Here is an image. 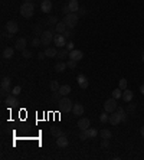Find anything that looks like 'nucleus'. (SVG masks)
<instances>
[{"label":"nucleus","mask_w":144,"mask_h":160,"mask_svg":"<svg viewBox=\"0 0 144 160\" xmlns=\"http://www.w3.org/2000/svg\"><path fill=\"white\" fill-rule=\"evenodd\" d=\"M121 121H125V113L122 108H117L114 113H111L108 123H111L112 125H118Z\"/></svg>","instance_id":"nucleus-1"},{"label":"nucleus","mask_w":144,"mask_h":160,"mask_svg":"<svg viewBox=\"0 0 144 160\" xmlns=\"http://www.w3.org/2000/svg\"><path fill=\"white\" fill-rule=\"evenodd\" d=\"M33 13H35V6H33L32 2H25L20 6V15L23 16V17L29 19V17L33 16Z\"/></svg>","instance_id":"nucleus-2"},{"label":"nucleus","mask_w":144,"mask_h":160,"mask_svg":"<svg viewBox=\"0 0 144 160\" xmlns=\"http://www.w3.org/2000/svg\"><path fill=\"white\" fill-rule=\"evenodd\" d=\"M78 17L79 16L76 15V13H74V12L68 13V15H65L64 22L66 23V28H68V29H74V28L78 25Z\"/></svg>","instance_id":"nucleus-3"},{"label":"nucleus","mask_w":144,"mask_h":160,"mask_svg":"<svg viewBox=\"0 0 144 160\" xmlns=\"http://www.w3.org/2000/svg\"><path fill=\"white\" fill-rule=\"evenodd\" d=\"M58 105H59V110H61L62 113H69V111H72V107H74L72 101L68 97H62V98L58 101Z\"/></svg>","instance_id":"nucleus-4"},{"label":"nucleus","mask_w":144,"mask_h":160,"mask_svg":"<svg viewBox=\"0 0 144 160\" xmlns=\"http://www.w3.org/2000/svg\"><path fill=\"white\" fill-rule=\"evenodd\" d=\"M53 30H43L42 35H40V41H42L43 46H49L50 42L53 41Z\"/></svg>","instance_id":"nucleus-5"},{"label":"nucleus","mask_w":144,"mask_h":160,"mask_svg":"<svg viewBox=\"0 0 144 160\" xmlns=\"http://www.w3.org/2000/svg\"><path fill=\"white\" fill-rule=\"evenodd\" d=\"M118 108V105H117V100L115 98H110V100H107V101L104 102V110L107 111V113H114L115 110Z\"/></svg>","instance_id":"nucleus-6"},{"label":"nucleus","mask_w":144,"mask_h":160,"mask_svg":"<svg viewBox=\"0 0 144 160\" xmlns=\"http://www.w3.org/2000/svg\"><path fill=\"white\" fill-rule=\"evenodd\" d=\"M6 30L9 33H12V35H16L17 32H19V26H17V22H14V20H9L6 23Z\"/></svg>","instance_id":"nucleus-7"},{"label":"nucleus","mask_w":144,"mask_h":160,"mask_svg":"<svg viewBox=\"0 0 144 160\" xmlns=\"http://www.w3.org/2000/svg\"><path fill=\"white\" fill-rule=\"evenodd\" d=\"M53 42H55V46H58V48H64V46H66V38H65L62 33H59V35H55Z\"/></svg>","instance_id":"nucleus-8"},{"label":"nucleus","mask_w":144,"mask_h":160,"mask_svg":"<svg viewBox=\"0 0 144 160\" xmlns=\"http://www.w3.org/2000/svg\"><path fill=\"white\" fill-rule=\"evenodd\" d=\"M89 125H91V121H89V118H86V117H82V118H79L78 120V128L81 131L82 130H88L89 128Z\"/></svg>","instance_id":"nucleus-9"},{"label":"nucleus","mask_w":144,"mask_h":160,"mask_svg":"<svg viewBox=\"0 0 144 160\" xmlns=\"http://www.w3.org/2000/svg\"><path fill=\"white\" fill-rule=\"evenodd\" d=\"M76 82H78V85L82 88V89H86V88H88V85H89V81H88V78H86L84 74L78 75V78H76Z\"/></svg>","instance_id":"nucleus-10"},{"label":"nucleus","mask_w":144,"mask_h":160,"mask_svg":"<svg viewBox=\"0 0 144 160\" xmlns=\"http://www.w3.org/2000/svg\"><path fill=\"white\" fill-rule=\"evenodd\" d=\"M26 39L25 38H19V39H16V42H14V49H17V51H25L26 49Z\"/></svg>","instance_id":"nucleus-11"},{"label":"nucleus","mask_w":144,"mask_h":160,"mask_svg":"<svg viewBox=\"0 0 144 160\" xmlns=\"http://www.w3.org/2000/svg\"><path fill=\"white\" fill-rule=\"evenodd\" d=\"M84 111H85V108H84V105L82 104H79V102H76V104H74V107H72V114L74 116H82L84 114Z\"/></svg>","instance_id":"nucleus-12"},{"label":"nucleus","mask_w":144,"mask_h":160,"mask_svg":"<svg viewBox=\"0 0 144 160\" xmlns=\"http://www.w3.org/2000/svg\"><path fill=\"white\" fill-rule=\"evenodd\" d=\"M69 59H74V61H81V59L84 58V53H82V51H78V49H74V51L69 52V56H68Z\"/></svg>","instance_id":"nucleus-13"},{"label":"nucleus","mask_w":144,"mask_h":160,"mask_svg":"<svg viewBox=\"0 0 144 160\" xmlns=\"http://www.w3.org/2000/svg\"><path fill=\"white\" fill-rule=\"evenodd\" d=\"M68 144H69V140H68V137H66L65 134H62V136L56 137V146H58V147L64 149V147H66Z\"/></svg>","instance_id":"nucleus-14"},{"label":"nucleus","mask_w":144,"mask_h":160,"mask_svg":"<svg viewBox=\"0 0 144 160\" xmlns=\"http://www.w3.org/2000/svg\"><path fill=\"white\" fill-rule=\"evenodd\" d=\"M40 10H42L43 13H49L50 10H52V2L50 0H43L42 3H40Z\"/></svg>","instance_id":"nucleus-15"},{"label":"nucleus","mask_w":144,"mask_h":160,"mask_svg":"<svg viewBox=\"0 0 144 160\" xmlns=\"http://www.w3.org/2000/svg\"><path fill=\"white\" fill-rule=\"evenodd\" d=\"M6 104L9 105V107H16L17 104H19V101H17V98H16V95H13V94H10V95H7L6 97Z\"/></svg>","instance_id":"nucleus-16"},{"label":"nucleus","mask_w":144,"mask_h":160,"mask_svg":"<svg viewBox=\"0 0 144 160\" xmlns=\"http://www.w3.org/2000/svg\"><path fill=\"white\" fill-rule=\"evenodd\" d=\"M45 55H46V58H55V56H58V49L53 46H48L45 49Z\"/></svg>","instance_id":"nucleus-17"},{"label":"nucleus","mask_w":144,"mask_h":160,"mask_svg":"<svg viewBox=\"0 0 144 160\" xmlns=\"http://www.w3.org/2000/svg\"><path fill=\"white\" fill-rule=\"evenodd\" d=\"M133 97H134V94H133V91L131 89H124L122 91V100H124V102H131V100H133Z\"/></svg>","instance_id":"nucleus-18"},{"label":"nucleus","mask_w":144,"mask_h":160,"mask_svg":"<svg viewBox=\"0 0 144 160\" xmlns=\"http://www.w3.org/2000/svg\"><path fill=\"white\" fill-rule=\"evenodd\" d=\"M13 53H14V48H10V46H7L6 49L3 51L2 56H3L4 59H12V58H13Z\"/></svg>","instance_id":"nucleus-19"},{"label":"nucleus","mask_w":144,"mask_h":160,"mask_svg":"<svg viewBox=\"0 0 144 160\" xmlns=\"http://www.w3.org/2000/svg\"><path fill=\"white\" fill-rule=\"evenodd\" d=\"M65 30H66V23L58 22L56 26H55V32H58V33H65Z\"/></svg>","instance_id":"nucleus-20"},{"label":"nucleus","mask_w":144,"mask_h":160,"mask_svg":"<svg viewBox=\"0 0 144 160\" xmlns=\"http://www.w3.org/2000/svg\"><path fill=\"white\" fill-rule=\"evenodd\" d=\"M68 6H69V10L71 12H78L79 9V5H78V0H69V3H68Z\"/></svg>","instance_id":"nucleus-21"},{"label":"nucleus","mask_w":144,"mask_h":160,"mask_svg":"<svg viewBox=\"0 0 144 160\" xmlns=\"http://www.w3.org/2000/svg\"><path fill=\"white\" fill-rule=\"evenodd\" d=\"M50 134H52V136H55V137H59V136H62V134H64V131L61 130L59 127L53 125V127H50Z\"/></svg>","instance_id":"nucleus-22"},{"label":"nucleus","mask_w":144,"mask_h":160,"mask_svg":"<svg viewBox=\"0 0 144 160\" xmlns=\"http://www.w3.org/2000/svg\"><path fill=\"white\" fill-rule=\"evenodd\" d=\"M66 68H68V66H66V62H58L56 65H55V71L61 74V72H64Z\"/></svg>","instance_id":"nucleus-23"},{"label":"nucleus","mask_w":144,"mask_h":160,"mask_svg":"<svg viewBox=\"0 0 144 160\" xmlns=\"http://www.w3.org/2000/svg\"><path fill=\"white\" fill-rule=\"evenodd\" d=\"M59 92L62 94V97H66V95L71 92V87H69V85H61V88H59Z\"/></svg>","instance_id":"nucleus-24"},{"label":"nucleus","mask_w":144,"mask_h":160,"mask_svg":"<svg viewBox=\"0 0 144 160\" xmlns=\"http://www.w3.org/2000/svg\"><path fill=\"white\" fill-rule=\"evenodd\" d=\"M65 56H69V51L65 49V48H61V49L58 51V58L62 59V58H65Z\"/></svg>","instance_id":"nucleus-25"},{"label":"nucleus","mask_w":144,"mask_h":160,"mask_svg":"<svg viewBox=\"0 0 144 160\" xmlns=\"http://www.w3.org/2000/svg\"><path fill=\"white\" fill-rule=\"evenodd\" d=\"M10 82H12V80H10L9 77H4V78L2 80V82H0V85H2V88H9L10 87Z\"/></svg>","instance_id":"nucleus-26"},{"label":"nucleus","mask_w":144,"mask_h":160,"mask_svg":"<svg viewBox=\"0 0 144 160\" xmlns=\"http://www.w3.org/2000/svg\"><path fill=\"white\" fill-rule=\"evenodd\" d=\"M121 97H122V89L121 88H115L114 91H112V98L118 100V98H121Z\"/></svg>","instance_id":"nucleus-27"},{"label":"nucleus","mask_w":144,"mask_h":160,"mask_svg":"<svg viewBox=\"0 0 144 160\" xmlns=\"http://www.w3.org/2000/svg\"><path fill=\"white\" fill-rule=\"evenodd\" d=\"M111 131L107 130V128H104V130H101V138H107V140H110L111 138Z\"/></svg>","instance_id":"nucleus-28"},{"label":"nucleus","mask_w":144,"mask_h":160,"mask_svg":"<svg viewBox=\"0 0 144 160\" xmlns=\"http://www.w3.org/2000/svg\"><path fill=\"white\" fill-rule=\"evenodd\" d=\"M50 91L53 92V91H59V88H61V85H59V82L58 81H50Z\"/></svg>","instance_id":"nucleus-29"},{"label":"nucleus","mask_w":144,"mask_h":160,"mask_svg":"<svg viewBox=\"0 0 144 160\" xmlns=\"http://www.w3.org/2000/svg\"><path fill=\"white\" fill-rule=\"evenodd\" d=\"M108 114H110V113H107V111L101 114V116H100V121H101V123H108V121H110V116H108Z\"/></svg>","instance_id":"nucleus-30"},{"label":"nucleus","mask_w":144,"mask_h":160,"mask_svg":"<svg viewBox=\"0 0 144 160\" xmlns=\"http://www.w3.org/2000/svg\"><path fill=\"white\" fill-rule=\"evenodd\" d=\"M86 131H88V134H89V138H95L98 136V130H97V128H91V127H89Z\"/></svg>","instance_id":"nucleus-31"},{"label":"nucleus","mask_w":144,"mask_h":160,"mask_svg":"<svg viewBox=\"0 0 144 160\" xmlns=\"http://www.w3.org/2000/svg\"><path fill=\"white\" fill-rule=\"evenodd\" d=\"M88 138H89L88 131H86V130H82V131H81V134H79V140H81V141H85V140H88Z\"/></svg>","instance_id":"nucleus-32"},{"label":"nucleus","mask_w":144,"mask_h":160,"mask_svg":"<svg viewBox=\"0 0 144 160\" xmlns=\"http://www.w3.org/2000/svg\"><path fill=\"white\" fill-rule=\"evenodd\" d=\"M66 66H68L69 69H75V68H76V61H74V59H68V61H66Z\"/></svg>","instance_id":"nucleus-33"},{"label":"nucleus","mask_w":144,"mask_h":160,"mask_svg":"<svg viewBox=\"0 0 144 160\" xmlns=\"http://www.w3.org/2000/svg\"><path fill=\"white\" fill-rule=\"evenodd\" d=\"M56 23H58L56 16H50L49 19H48V25H49V26H56Z\"/></svg>","instance_id":"nucleus-34"},{"label":"nucleus","mask_w":144,"mask_h":160,"mask_svg":"<svg viewBox=\"0 0 144 160\" xmlns=\"http://www.w3.org/2000/svg\"><path fill=\"white\" fill-rule=\"evenodd\" d=\"M61 98H62V94H61L59 91H53V92H52V100H53V101H59Z\"/></svg>","instance_id":"nucleus-35"},{"label":"nucleus","mask_w":144,"mask_h":160,"mask_svg":"<svg viewBox=\"0 0 144 160\" xmlns=\"http://www.w3.org/2000/svg\"><path fill=\"white\" fill-rule=\"evenodd\" d=\"M118 88H121L122 91H124V89H127V80H125V78L120 80V85H118Z\"/></svg>","instance_id":"nucleus-36"},{"label":"nucleus","mask_w":144,"mask_h":160,"mask_svg":"<svg viewBox=\"0 0 144 160\" xmlns=\"http://www.w3.org/2000/svg\"><path fill=\"white\" fill-rule=\"evenodd\" d=\"M40 44H42L40 38H33V39H32V46H35V48H38V46H39Z\"/></svg>","instance_id":"nucleus-37"},{"label":"nucleus","mask_w":144,"mask_h":160,"mask_svg":"<svg viewBox=\"0 0 144 160\" xmlns=\"http://www.w3.org/2000/svg\"><path fill=\"white\" fill-rule=\"evenodd\" d=\"M9 92H12V91H10L9 88H2V91H0V95H2L3 98H6L7 95H10Z\"/></svg>","instance_id":"nucleus-38"},{"label":"nucleus","mask_w":144,"mask_h":160,"mask_svg":"<svg viewBox=\"0 0 144 160\" xmlns=\"http://www.w3.org/2000/svg\"><path fill=\"white\" fill-rule=\"evenodd\" d=\"M20 92H22V88L19 87V85H17V87H14L13 89H12V94H13V95H16V97H17L19 94H20Z\"/></svg>","instance_id":"nucleus-39"},{"label":"nucleus","mask_w":144,"mask_h":160,"mask_svg":"<svg viewBox=\"0 0 144 160\" xmlns=\"http://www.w3.org/2000/svg\"><path fill=\"white\" fill-rule=\"evenodd\" d=\"M22 55H23V58H30V56H32V52L25 49V51H22Z\"/></svg>","instance_id":"nucleus-40"},{"label":"nucleus","mask_w":144,"mask_h":160,"mask_svg":"<svg viewBox=\"0 0 144 160\" xmlns=\"http://www.w3.org/2000/svg\"><path fill=\"white\" fill-rule=\"evenodd\" d=\"M66 39H71L72 36H74V33H72V30H65V33H62Z\"/></svg>","instance_id":"nucleus-41"},{"label":"nucleus","mask_w":144,"mask_h":160,"mask_svg":"<svg viewBox=\"0 0 144 160\" xmlns=\"http://www.w3.org/2000/svg\"><path fill=\"white\" fill-rule=\"evenodd\" d=\"M74 46H75V45H74V42H68V44H66V49L71 52V51H74V49H75Z\"/></svg>","instance_id":"nucleus-42"},{"label":"nucleus","mask_w":144,"mask_h":160,"mask_svg":"<svg viewBox=\"0 0 144 160\" xmlns=\"http://www.w3.org/2000/svg\"><path fill=\"white\" fill-rule=\"evenodd\" d=\"M84 15H86V10L84 8H79L78 9V16H84Z\"/></svg>","instance_id":"nucleus-43"},{"label":"nucleus","mask_w":144,"mask_h":160,"mask_svg":"<svg viewBox=\"0 0 144 160\" xmlns=\"http://www.w3.org/2000/svg\"><path fill=\"white\" fill-rule=\"evenodd\" d=\"M134 110H136V104H130L128 107H127V111H128V113H133Z\"/></svg>","instance_id":"nucleus-44"},{"label":"nucleus","mask_w":144,"mask_h":160,"mask_svg":"<svg viewBox=\"0 0 144 160\" xmlns=\"http://www.w3.org/2000/svg\"><path fill=\"white\" fill-rule=\"evenodd\" d=\"M62 12H64L65 15H68V13H71V10H69V6L66 5V6H64V9H62Z\"/></svg>","instance_id":"nucleus-45"},{"label":"nucleus","mask_w":144,"mask_h":160,"mask_svg":"<svg viewBox=\"0 0 144 160\" xmlns=\"http://www.w3.org/2000/svg\"><path fill=\"white\" fill-rule=\"evenodd\" d=\"M101 146H102V147H104V149H107L108 146H110V143H108V140H107V138H104V141H102V143H101Z\"/></svg>","instance_id":"nucleus-46"},{"label":"nucleus","mask_w":144,"mask_h":160,"mask_svg":"<svg viewBox=\"0 0 144 160\" xmlns=\"http://www.w3.org/2000/svg\"><path fill=\"white\" fill-rule=\"evenodd\" d=\"M38 56H39V59H43L46 55H45V52H39V55H38Z\"/></svg>","instance_id":"nucleus-47"},{"label":"nucleus","mask_w":144,"mask_h":160,"mask_svg":"<svg viewBox=\"0 0 144 160\" xmlns=\"http://www.w3.org/2000/svg\"><path fill=\"white\" fill-rule=\"evenodd\" d=\"M140 92H141V94L144 95V84H143V85H141V87H140Z\"/></svg>","instance_id":"nucleus-48"},{"label":"nucleus","mask_w":144,"mask_h":160,"mask_svg":"<svg viewBox=\"0 0 144 160\" xmlns=\"http://www.w3.org/2000/svg\"><path fill=\"white\" fill-rule=\"evenodd\" d=\"M140 133H141V136H143V137H144V125H143V127H141V130H140Z\"/></svg>","instance_id":"nucleus-49"},{"label":"nucleus","mask_w":144,"mask_h":160,"mask_svg":"<svg viewBox=\"0 0 144 160\" xmlns=\"http://www.w3.org/2000/svg\"><path fill=\"white\" fill-rule=\"evenodd\" d=\"M141 61H143V62H144V52H143V53H141Z\"/></svg>","instance_id":"nucleus-50"},{"label":"nucleus","mask_w":144,"mask_h":160,"mask_svg":"<svg viewBox=\"0 0 144 160\" xmlns=\"http://www.w3.org/2000/svg\"><path fill=\"white\" fill-rule=\"evenodd\" d=\"M25 2H30V0H25Z\"/></svg>","instance_id":"nucleus-51"}]
</instances>
